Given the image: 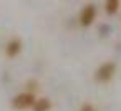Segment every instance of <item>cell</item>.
I'll list each match as a JSON object with an SVG mask.
<instances>
[{"mask_svg": "<svg viewBox=\"0 0 121 111\" xmlns=\"http://www.w3.org/2000/svg\"><path fill=\"white\" fill-rule=\"evenodd\" d=\"M35 99H37L35 93H32V91H27V90H25V91H22V93L15 94V96L12 98L10 106H12L13 109H17V111H27V109H32V106H33Z\"/></svg>", "mask_w": 121, "mask_h": 111, "instance_id": "obj_1", "label": "cell"}, {"mask_svg": "<svg viewBox=\"0 0 121 111\" xmlns=\"http://www.w3.org/2000/svg\"><path fill=\"white\" fill-rule=\"evenodd\" d=\"M114 73H116V65L113 61H104L95 71V80L98 83H108L114 76Z\"/></svg>", "mask_w": 121, "mask_h": 111, "instance_id": "obj_2", "label": "cell"}, {"mask_svg": "<svg viewBox=\"0 0 121 111\" xmlns=\"http://www.w3.org/2000/svg\"><path fill=\"white\" fill-rule=\"evenodd\" d=\"M95 20H96V7H95L93 4H86V5L81 9L80 17H78L80 25H81V27H85V28H88V27H91V25H93V22H95Z\"/></svg>", "mask_w": 121, "mask_h": 111, "instance_id": "obj_3", "label": "cell"}, {"mask_svg": "<svg viewBox=\"0 0 121 111\" xmlns=\"http://www.w3.org/2000/svg\"><path fill=\"white\" fill-rule=\"evenodd\" d=\"M22 48H23V43H22V40L20 38H17V37H13V38H10L7 43H5V56L7 58H17L20 53H22Z\"/></svg>", "mask_w": 121, "mask_h": 111, "instance_id": "obj_4", "label": "cell"}, {"mask_svg": "<svg viewBox=\"0 0 121 111\" xmlns=\"http://www.w3.org/2000/svg\"><path fill=\"white\" fill-rule=\"evenodd\" d=\"M52 108H53L52 101H50L48 98H45V96L37 98V99H35V103H33V106H32V109H33V111H50Z\"/></svg>", "mask_w": 121, "mask_h": 111, "instance_id": "obj_5", "label": "cell"}, {"mask_svg": "<svg viewBox=\"0 0 121 111\" xmlns=\"http://www.w3.org/2000/svg\"><path fill=\"white\" fill-rule=\"evenodd\" d=\"M121 0H104V12L108 15H114L119 10Z\"/></svg>", "mask_w": 121, "mask_h": 111, "instance_id": "obj_6", "label": "cell"}, {"mask_svg": "<svg viewBox=\"0 0 121 111\" xmlns=\"http://www.w3.org/2000/svg\"><path fill=\"white\" fill-rule=\"evenodd\" d=\"M80 111H96V109H95V106H91V104H83Z\"/></svg>", "mask_w": 121, "mask_h": 111, "instance_id": "obj_7", "label": "cell"}]
</instances>
